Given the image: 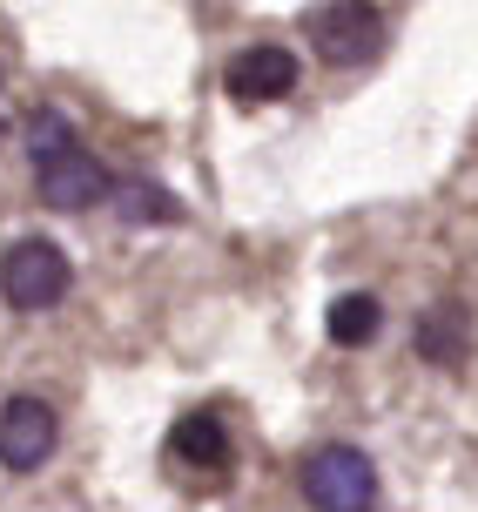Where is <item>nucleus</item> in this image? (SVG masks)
<instances>
[{
	"label": "nucleus",
	"mask_w": 478,
	"mask_h": 512,
	"mask_svg": "<svg viewBox=\"0 0 478 512\" xmlns=\"http://www.w3.org/2000/svg\"><path fill=\"white\" fill-rule=\"evenodd\" d=\"M68 283H75V263L48 236H27V243H14V250L0 256V297L14 310H27V317L34 310H54L68 297Z\"/></svg>",
	"instance_id": "nucleus-1"
},
{
	"label": "nucleus",
	"mask_w": 478,
	"mask_h": 512,
	"mask_svg": "<svg viewBox=\"0 0 478 512\" xmlns=\"http://www.w3.org/2000/svg\"><path fill=\"white\" fill-rule=\"evenodd\" d=\"M303 499L317 512H371L378 499V465L357 445H317L303 459Z\"/></svg>",
	"instance_id": "nucleus-2"
},
{
	"label": "nucleus",
	"mask_w": 478,
	"mask_h": 512,
	"mask_svg": "<svg viewBox=\"0 0 478 512\" xmlns=\"http://www.w3.org/2000/svg\"><path fill=\"white\" fill-rule=\"evenodd\" d=\"M310 48L324 54L330 68H364L384 54V14L371 0H330L310 14Z\"/></svg>",
	"instance_id": "nucleus-3"
},
{
	"label": "nucleus",
	"mask_w": 478,
	"mask_h": 512,
	"mask_svg": "<svg viewBox=\"0 0 478 512\" xmlns=\"http://www.w3.org/2000/svg\"><path fill=\"white\" fill-rule=\"evenodd\" d=\"M34 169H41V176H34L41 203L61 209V216H81V209L108 203V189H115V176H108L81 142H75V149H61V155H48V162H34Z\"/></svg>",
	"instance_id": "nucleus-4"
},
{
	"label": "nucleus",
	"mask_w": 478,
	"mask_h": 512,
	"mask_svg": "<svg viewBox=\"0 0 478 512\" xmlns=\"http://www.w3.org/2000/svg\"><path fill=\"white\" fill-rule=\"evenodd\" d=\"M54 438H61V425H54V405L48 398H7V411H0V465L7 472H34V465H48Z\"/></svg>",
	"instance_id": "nucleus-5"
},
{
	"label": "nucleus",
	"mask_w": 478,
	"mask_h": 512,
	"mask_svg": "<svg viewBox=\"0 0 478 512\" xmlns=\"http://www.w3.org/2000/svg\"><path fill=\"white\" fill-rule=\"evenodd\" d=\"M297 54L290 48H277V41H263V48H243L236 61H229V75H223V88H229V102H243V108H263V102H283L290 88H297Z\"/></svg>",
	"instance_id": "nucleus-6"
},
{
	"label": "nucleus",
	"mask_w": 478,
	"mask_h": 512,
	"mask_svg": "<svg viewBox=\"0 0 478 512\" xmlns=\"http://www.w3.org/2000/svg\"><path fill=\"white\" fill-rule=\"evenodd\" d=\"M384 331V304L378 297H337L330 304V344H344V351H357V344H371V337Z\"/></svg>",
	"instance_id": "nucleus-7"
},
{
	"label": "nucleus",
	"mask_w": 478,
	"mask_h": 512,
	"mask_svg": "<svg viewBox=\"0 0 478 512\" xmlns=\"http://www.w3.org/2000/svg\"><path fill=\"white\" fill-rule=\"evenodd\" d=\"M176 459H189V465H216L229 459V432H223V418H209V411H196V418H182L176 425Z\"/></svg>",
	"instance_id": "nucleus-8"
},
{
	"label": "nucleus",
	"mask_w": 478,
	"mask_h": 512,
	"mask_svg": "<svg viewBox=\"0 0 478 512\" xmlns=\"http://www.w3.org/2000/svg\"><path fill=\"white\" fill-rule=\"evenodd\" d=\"M418 358L465 364V317H458V310H425V317H418Z\"/></svg>",
	"instance_id": "nucleus-9"
},
{
	"label": "nucleus",
	"mask_w": 478,
	"mask_h": 512,
	"mask_svg": "<svg viewBox=\"0 0 478 512\" xmlns=\"http://www.w3.org/2000/svg\"><path fill=\"white\" fill-rule=\"evenodd\" d=\"M75 149V128H68V115L61 108H41V115H27V155L34 162H48V155Z\"/></svg>",
	"instance_id": "nucleus-10"
},
{
	"label": "nucleus",
	"mask_w": 478,
	"mask_h": 512,
	"mask_svg": "<svg viewBox=\"0 0 478 512\" xmlns=\"http://www.w3.org/2000/svg\"><path fill=\"white\" fill-rule=\"evenodd\" d=\"M122 216H128V223H135V216H162V223H169L176 203H169L162 189H149V182H128V189H122Z\"/></svg>",
	"instance_id": "nucleus-11"
},
{
	"label": "nucleus",
	"mask_w": 478,
	"mask_h": 512,
	"mask_svg": "<svg viewBox=\"0 0 478 512\" xmlns=\"http://www.w3.org/2000/svg\"><path fill=\"white\" fill-rule=\"evenodd\" d=\"M0 135H7V128H0Z\"/></svg>",
	"instance_id": "nucleus-12"
}]
</instances>
